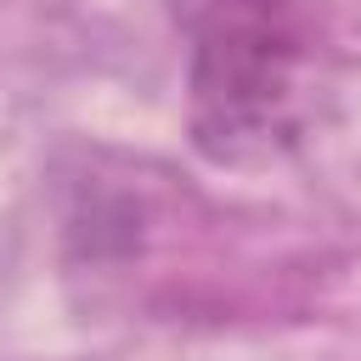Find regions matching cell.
<instances>
[{"label":"cell","instance_id":"1","mask_svg":"<svg viewBox=\"0 0 361 361\" xmlns=\"http://www.w3.org/2000/svg\"><path fill=\"white\" fill-rule=\"evenodd\" d=\"M293 11L288 0H197L192 11V107L197 141L237 158L282 130L293 96Z\"/></svg>","mask_w":361,"mask_h":361}]
</instances>
